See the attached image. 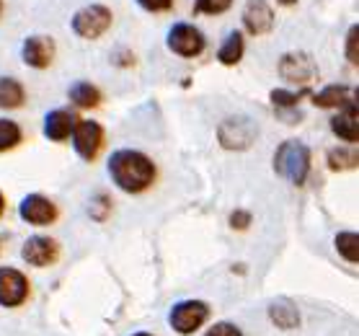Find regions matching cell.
Segmentation results:
<instances>
[{
	"label": "cell",
	"mask_w": 359,
	"mask_h": 336,
	"mask_svg": "<svg viewBox=\"0 0 359 336\" xmlns=\"http://www.w3.org/2000/svg\"><path fill=\"white\" fill-rule=\"evenodd\" d=\"M334 246H336V251L346 259V262H351V264L359 262V236H357V230H341V233L336 236Z\"/></svg>",
	"instance_id": "7402d4cb"
},
{
	"label": "cell",
	"mask_w": 359,
	"mask_h": 336,
	"mask_svg": "<svg viewBox=\"0 0 359 336\" xmlns=\"http://www.w3.org/2000/svg\"><path fill=\"white\" fill-rule=\"evenodd\" d=\"M311 90L308 88H300V90H285V88H274L271 90L269 101L274 104L277 109H294L297 104L302 101V96H308Z\"/></svg>",
	"instance_id": "603a6c76"
},
{
	"label": "cell",
	"mask_w": 359,
	"mask_h": 336,
	"mask_svg": "<svg viewBox=\"0 0 359 336\" xmlns=\"http://www.w3.org/2000/svg\"><path fill=\"white\" fill-rule=\"evenodd\" d=\"M210 316V308L202 300H184V303L173 305L168 313V326L176 334H194Z\"/></svg>",
	"instance_id": "277c9868"
},
{
	"label": "cell",
	"mask_w": 359,
	"mask_h": 336,
	"mask_svg": "<svg viewBox=\"0 0 359 336\" xmlns=\"http://www.w3.org/2000/svg\"><path fill=\"white\" fill-rule=\"evenodd\" d=\"M204 336H243V334H241V328L238 326H233V323H228V321H222V323H215Z\"/></svg>",
	"instance_id": "4316f807"
},
{
	"label": "cell",
	"mask_w": 359,
	"mask_h": 336,
	"mask_svg": "<svg viewBox=\"0 0 359 336\" xmlns=\"http://www.w3.org/2000/svg\"><path fill=\"white\" fill-rule=\"evenodd\" d=\"M259 130H256V122L248 119V116H230L220 124L217 130V140L225 150H245L253 145Z\"/></svg>",
	"instance_id": "3957f363"
},
{
	"label": "cell",
	"mask_w": 359,
	"mask_h": 336,
	"mask_svg": "<svg viewBox=\"0 0 359 336\" xmlns=\"http://www.w3.org/2000/svg\"><path fill=\"white\" fill-rule=\"evenodd\" d=\"M18 215L29 225H52L57 220V207L52 205L47 197H41V194H29V197L21 199Z\"/></svg>",
	"instance_id": "9c48e42d"
},
{
	"label": "cell",
	"mask_w": 359,
	"mask_h": 336,
	"mask_svg": "<svg viewBox=\"0 0 359 336\" xmlns=\"http://www.w3.org/2000/svg\"><path fill=\"white\" fill-rule=\"evenodd\" d=\"M109 176L116 187L127 191V194H137V191H145L147 187H153V181L158 176L156 163L140 153V150H116L109 156Z\"/></svg>",
	"instance_id": "6da1fadb"
},
{
	"label": "cell",
	"mask_w": 359,
	"mask_h": 336,
	"mask_svg": "<svg viewBox=\"0 0 359 336\" xmlns=\"http://www.w3.org/2000/svg\"><path fill=\"white\" fill-rule=\"evenodd\" d=\"M75 114L70 109H55V112H49L44 116V135L47 140H55V142H62L73 135V127H75Z\"/></svg>",
	"instance_id": "9a60e30c"
},
{
	"label": "cell",
	"mask_w": 359,
	"mask_h": 336,
	"mask_svg": "<svg viewBox=\"0 0 359 336\" xmlns=\"http://www.w3.org/2000/svg\"><path fill=\"white\" fill-rule=\"evenodd\" d=\"M21 60H24L29 67H36V70H47L55 60V41L49 36H29L21 47Z\"/></svg>",
	"instance_id": "7c38bea8"
},
{
	"label": "cell",
	"mask_w": 359,
	"mask_h": 336,
	"mask_svg": "<svg viewBox=\"0 0 359 336\" xmlns=\"http://www.w3.org/2000/svg\"><path fill=\"white\" fill-rule=\"evenodd\" d=\"M359 163V153L354 148L328 150V168L331 171H354Z\"/></svg>",
	"instance_id": "44dd1931"
},
{
	"label": "cell",
	"mask_w": 359,
	"mask_h": 336,
	"mask_svg": "<svg viewBox=\"0 0 359 336\" xmlns=\"http://www.w3.org/2000/svg\"><path fill=\"white\" fill-rule=\"evenodd\" d=\"M132 336H153V334H147V331H137V334H132Z\"/></svg>",
	"instance_id": "1f68e13d"
},
{
	"label": "cell",
	"mask_w": 359,
	"mask_h": 336,
	"mask_svg": "<svg viewBox=\"0 0 359 336\" xmlns=\"http://www.w3.org/2000/svg\"><path fill=\"white\" fill-rule=\"evenodd\" d=\"M168 50L176 52L179 58H196L204 52V36L202 32L191 24H176L171 26V32L165 36Z\"/></svg>",
	"instance_id": "52a82bcc"
},
{
	"label": "cell",
	"mask_w": 359,
	"mask_h": 336,
	"mask_svg": "<svg viewBox=\"0 0 359 336\" xmlns=\"http://www.w3.org/2000/svg\"><path fill=\"white\" fill-rule=\"evenodd\" d=\"M21 142V127L11 119H0V153L16 148Z\"/></svg>",
	"instance_id": "cb8c5ba5"
},
{
	"label": "cell",
	"mask_w": 359,
	"mask_h": 336,
	"mask_svg": "<svg viewBox=\"0 0 359 336\" xmlns=\"http://www.w3.org/2000/svg\"><path fill=\"white\" fill-rule=\"evenodd\" d=\"M29 297V279L13 267H0V305L18 308Z\"/></svg>",
	"instance_id": "ba28073f"
},
{
	"label": "cell",
	"mask_w": 359,
	"mask_h": 336,
	"mask_svg": "<svg viewBox=\"0 0 359 336\" xmlns=\"http://www.w3.org/2000/svg\"><path fill=\"white\" fill-rule=\"evenodd\" d=\"M279 73H282L285 81L305 86V83H311L316 78V65H313V60L305 52H290V55L279 60Z\"/></svg>",
	"instance_id": "30bf717a"
},
{
	"label": "cell",
	"mask_w": 359,
	"mask_h": 336,
	"mask_svg": "<svg viewBox=\"0 0 359 336\" xmlns=\"http://www.w3.org/2000/svg\"><path fill=\"white\" fill-rule=\"evenodd\" d=\"M357 39H359V29H357V26H351L349 34H346V58H349L351 65H359V47H357Z\"/></svg>",
	"instance_id": "484cf974"
},
{
	"label": "cell",
	"mask_w": 359,
	"mask_h": 336,
	"mask_svg": "<svg viewBox=\"0 0 359 336\" xmlns=\"http://www.w3.org/2000/svg\"><path fill=\"white\" fill-rule=\"evenodd\" d=\"M21 259L32 267H49L57 259V243L47 236H32L21 246Z\"/></svg>",
	"instance_id": "8fae6325"
},
{
	"label": "cell",
	"mask_w": 359,
	"mask_h": 336,
	"mask_svg": "<svg viewBox=\"0 0 359 336\" xmlns=\"http://www.w3.org/2000/svg\"><path fill=\"white\" fill-rule=\"evenodd\" d=\"M233 6V0H194V11L204 16H217Z\"/></svg>",
	"instance_id": "d4e9b609"
},
{
	"label": "cell",
	"mask_w": 359,
	"mask_h": 336,
	"mask_svg": "<svg viewBox=\"0 0 359 336\" xmlns=\"http://www.w3.org/2000/svg\"><path fill=\"white\" fill-rule=\"evenodd\" d=\"M243 34L241 32H230L228 36H225V41H222V47L217 50V60H220L222 65H236V62H241V58H243Z\"/></svg>",
	"instance_id": "d6986e66"
},
{
	"label": "cell",
	"mask_w": 359,
	"mask_h": 336,
	"mask_svg": "<svg viewBox=\"0 0 359 336\" xmlns=\"http://www.w3.org/2000/svg\"><path fill=\"white\" fill-rule=\"evenodd\" d=\"M137 3L150 13H161V11H168L173 6V0H137Z\"/></svg>",
	"instance_id": "f1b7e54d"
},
{
	"label": "cell",
	"mask_w": 359,
	"mask_h": 336,
	"mask_svg": "<svg viewBox=\"0 0 359 336\" xmlns=\"http://www.w3.org/2000/svg\"><path fill=\"white\" fill-rule=\"evenodd\" d=\"M274 171L285 176L290 184L302 187L311 171V150L300 140H285L274 153Z\"/></svg>",
	"instance_id": "7a4b0ae2"
},
{
	"label": "cell",
	"mask_w": 359,
	"mask_h": 336,
	"mask_svg": "<svg viewBox=\"0 0 359 336\" xmlns=\"http://www.w3.org/2000/svg\"><path fill=\"white\" fill-rule=\"evenodd\" d=\"M251 225V213H245V210H236V213L230 215V228L233 230H245Z\"/></svg>",
	"instance_id": "83f0119b"
},
{
	"label": "cell",
	"mask_w": 359,
	"mask_h": 336,
	"mask_svg": "<svg viewBox=\"0 0 359 336\" xmlns=\"http://www.w3.org/2000/svg\"><path fill=\"white\" fill-rule=\"evenodd\" d=\"M243 26L251 34H266L274 26V11L266 0H248L243 11Z\"/></svg>",
	"instance_id": "4fadbf2b"
},
{
	"label": "cell",
	"mask_w": 359,
	"mask_h": 336,
	"mask_svg": "<svg viewBox=\"0 0 359 336\" xmlns=\"http://www.w3.org/2000/svg\"><path fill=\"white\" fill-rule=\"evenodd\" d=\"M3 210H6V197L0 194V215H3Z\"/></svg>",
	"instance_id": "4dcf8cb0"
},
{
	"label": "cell",
	"mask_w": 359,
	"mask_h": 336,
	"mask_svg": "<svg viewBox=\"0 0 359 336\" xmlns=\"http://www.w3.org/2000/svg\"><path fill=\"white\" fill-rule=\"evenodd\" d=\"M279 6H294V3H297V0H277Z\"/></svg>",
	"instance_id": "f546056e"
},
{
	"label": "cell",
	"mask_w": 359,
	"mask_h": 336,
	"mask_svg": "<svg viewBox=\"0 0 359 336\" xmlns=\"http://www.w3.org/2000/svg\"><path fill=\"white\" fill-rule=\"evenodd\" d=\"M349 99H351V88L349 86H339V83H331V86H326L323 90L313 93V104H316L318 109L344 107Z\"/></svg>",
	"instance_id": "e0dca14e"
},
{
	"label": "cell",
	"mask_w": 359,
	"mask_h": 336,
	"mask_svg": "<svg viewBox=\"0 0 359 336\" xmlns=\"http://www.w3.org/2000/svg\"><path fill=\"white\" fill-rule=\"evenodd\" d=\"M269 318H271V323L279 326V328H297L300 326V311H297L292 300H287V297H277V300H271Z\"/></svg>",
	"instance_id": "2e32d148"
},
{
	"label": "cell",
	"mask_w": 359,
	"mask_h": 336,
	"mask_svg": "<svg viewBox=\"0 0 359 336\" xmlns=\"http://www.w3.org/2000/svg\"><path fill=\"white\" fill-rule=\"evenodd\" d=\"M331 130L339 140L344 142H357L359 140V112H357V101L349 99L344 104L341 114L331 116Z\"/></svg>",
	"instance_id": "5bb4252c"
},
{
	"label": "cell",
	"mask_w": 359,
	"mask_h": 336,
	"mask_svg": "<svg viewBox=\"0 0 359 336\" xmlns=\"http://www.w3.org/2000/svg\"><path fill=\"white\" fill-rule=\"evenodd\" d=\"M73 148L83 161H96L101 142H104V130L93 119H78L73 127Z\"/></svg>",
	"instance_id": "8992f818"
},
{
	"label": "cell",
	"mask_w": 359,
	"mask_h": 336,
	"mask_svg": "<svg viewBox=\"0 0 359 336\" xmlns=\"http://www.w3.org/2000/svg\"><path fill=\"white\" fill-rule=\"evenodd\" d=\"M67 96H70V101H73L78 109H93V107L101 104V90L88 81L73 83L70 90H67Z\"/></svg>",
	"instance_id": "ac0fdd59"
},
{
	"label": "cell",
	"mask_w": 359,
	"mask_h": 336,
	"mask_svg": "<svg viewBox=\"0 0 359 336\" xmlns=\"http://www.w3.org/2000/svg\"><path fill=\"white\" fill-rule=\"evenodd\" d=\"M111 26V11L107 6H86L73 16V32L83 39H98Z\"/></svg>",
	"instance_id": "5b68a950"
},
{
	"label": "cell",
	"mask_w": 359,
	"mask_h": 336,
	"mask_svg": "<svg viewBox=\"0 0 359 336\" xmlns=\"http://www.w3.org/2000/svg\"><path fill=\"white\" fill-rule=\"evenodd\" d=\"M26 101L24 86L13 78H0V109H18Z\"/></svg>",
	"instance_id": "ffe728a7"
}]
</instances>
